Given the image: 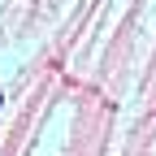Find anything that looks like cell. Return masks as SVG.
<instances>
[{"label":"cell","mask_w":156,"mask_h":156,"mask_svg":"<svg viewBox=\"0 0 156 156\" xmlns=\"http://www.w3.org/2000/svg\"><path fill=\"white\" fill-rule=\"evenodd\" d=\"M0 104H5V95H0Z\"/></svg>","instance_id":"cell-1"}]
</instances>
